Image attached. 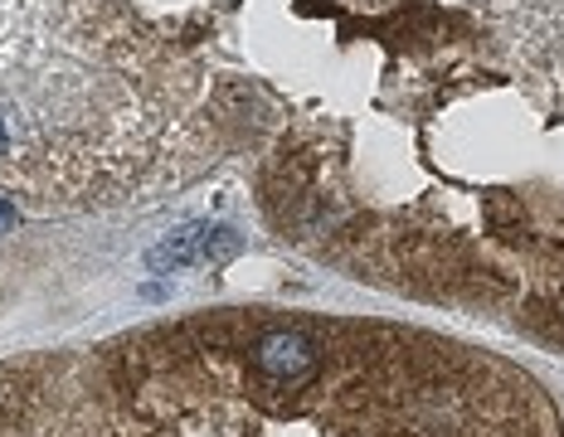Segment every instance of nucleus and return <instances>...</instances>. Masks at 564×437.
Masks as SVG:
<instances>
[{"label": "nucleus", "mask_w": 564, "mask_h": 437, "mask_svg": "<svg viewBox=\"0 0 564 437\" xmlns=\"http://www.w3.org/2000/svg\"><path fill=\"white\" fill-rule=\"evenodd\" d=\"M0 437H560V423L491 350L253 306L0 360Z\"/></svg>", "instance_id": "nucleus-1"}, {"label": "nucleus", "mask_w": 564, "mask_h": 437, "mask_svg": "<svg viewBox=\"0 0 564 437\" xmlns=\"http://www.w3.org/2000/svg\"><path fill=\"white\" fill-rule=\"evenodd\" d=\"M199 161V74L122 0H0V181L117 205Z\"/></svg>", "instance_id": "nucleus-2"}, {"label": "nucleus", "mask_w": 564, "mask_h": 437, "mask_svg": "<svg viewBox=\"0 0 564 437\" xmlns=\"http://www.w3.org/2000/svg\"><path fill=\"white\" fill-rule=\"evenodd\" d=\"M10 223H15V209H10V199H0V233H10Z\"/></svg>", "instance_id": "nucleus-3"}]
</instances>
